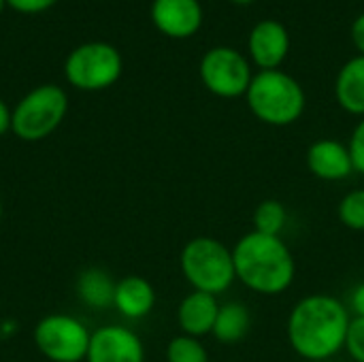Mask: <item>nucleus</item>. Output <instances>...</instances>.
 Wrapping results in <instances>:
<instances>
[{"label":"nucleus","instance_id":"f257e3e1","mask_svg":"<svg viewBox=\"0 0 364 362\" xmlns=\"http://www.w3.org/2000/svg\"><path fill=\"white\" fill-rule=\"evenodd\" d=\"M352 314L337 297L309 294L288 316L290 348L305 361L322 362L346 350Z\"/></svg>","mask_w":364,"mask_h":362},{"label":"nucleus","instance_id":"f03ea898","mask_svg":"<svg viewBox=\"0 0 364 362\" xmlns=\"http://www.w3.org/2000/svg\"><path fill=\"white\" fill-rule=\"evenodd\" d=\"M237 280L264 297L284 294L296 277V260L282 237L262 233L243 235L232 247Z\"/></svg>","mask_w":364,"mask_h":362},{"label":"nucleus","instance_id":"7ed1b4c3","mask_svg":"<svg viewBox=\"0 0 364 362\" xmlns=\"http://www.w3.org/2000/svg\"><path fill=\"white\" fill-rule=\"evenodd\" d=\"M245 100L256 119L277 128L299 122L307 105L303 85L282 68L258 70L252 77Z\"/></svg>","mask_w":364,"mask_h":362},{"label":"nucleus","instance_id":"20e7f679","mask_svg":"<svg viewBox=\"0 0 364 362\" xmlns=\"http://www.w3.org/2000/svg\"><path fill=\"white\" fill-rule=\"evenodd\" d=\"M179 267L194 290L213 297L226 292L237 280L232 250L215 237L190 239L181 250Z\"/></svg>","mask_w":364,"mask_h":362},{"label":"nucleus","instance_id":"39448f33","mask_svg":"<svg viewBox=\"0 0 364 362\" xmlns=\"http://www.w3.org/2000/svg\"><path fill=\"white\" fill-rule=\"evenodd\" d=\"M66 111L68 96L60 85H38L15 105L11 115V132L26 143L43 141L64 122Z\"/></svg>","mask_w":364,"mask_h":362},{"label":"nucleus","instance_id":"423d86ee","mask_svg":"<svg viewBox=\"0 0 364 362\" xmlns=\"http://www.w3.org/2000/svg\"><path fill=\"white\" fill-rule=\"evenodd\" d=\"M124 70L122 53L105 41L77 45L64 62L66 81L83 92H100L117 83Z\"/></svg>","mask_w":364,"mask_h":362},{"label":"nucleus","instance_id":"0eeeda50","mask_svg":"<svg viewBox=\"0 0 364 362\" xmlns=\"http://www.w3.org/2000/svg\"><path fill=\"white\" fill-rule=\"evenodd\" d=\"M92 333L81 320L66 314L45 316L34 326V344L51 362H81L87 356Z\"/></svg>","mask_w":364,"mask_h":362},{"label":"nucleus","instance_id":"6e6552de","mask_svg":"<svg viewBox=\"0 0 364 362\" xmlns=\"http://www.w3.org/2000/svg\"><path fill=\"white\" fill-rule=\"evenodd\" d=\"M200 81L218 98H241L252 83L250 60L235 47H213L200 58Z\"/></svg>","mask_w":364,"mask_h":362},{"label":"nucleus","instance_id":"1a4fd4ad","mask_svg":"<svg viewBox=\"0 0 364 362\" xmlns=\"http://www.w3.org/2000/svg\"><path fill=\"white\" fill-rule=\"evenodd\" d=\"M87 362H145V348L139 335L126 326H100L92 333Z\"/></svg>","mask_w":364,"mask_h":362},{"label":"nucleus","instance_id":"9d476101","mask_svg":"<svg viewBox=\"0 0 364 362\" xmlns=\"http://www.w3.org/2000/svg\"><path fill=\"white\" fill-rule=\"evenodd\" d=\"M247 53L250 62H254L260 70L282 68L284 60L290 53V32L277 19L258 21L247 36Z\"/></svg>","mask_w":364,"mask_h":362},{"label":"nucleus","instance_id":"9b49d317","mask_svg":"<svg viewBox=\"0 0 364 362\" xmlns=\"http://www.w3.org/2000/svg\"><path fill=\"white\" fill-rule=\"evenodd\" d=\"M149 15L158 32L177 41L194 36L203 26L198 0H154Z\"/></svg>","mask_w":364,"mask_h":362},{"label":"nucleus","instance_id":"f8f14e48","mask_svg":"<svg viewBox=\"0 0 364 362\" xmlns=\"http://www.w3.org/2000/svg\"><path fill=\"white\" fill-rule=\"evenodd\" d=\"M305 160L309 173L322 181H343L354 173L350 149L337 139H320L311 143Z\"/></svg>","mask_w":364,"mask_h":362},{"label":"nucleus","instance_id":"ddd939ff","mask_svg":"<svg viewBox=\"0 0 364 362\" xmlns=\"http://www.w3.org/2000/svg\"><path fill=\"white\" fill-rule=\"evenodd\" d=\"M218 312H220L218 297L194 290L177 307L179 329L183 331V335H190V337L200 339V337L213 333Z\"/></svg>","mask_w":364,"mask_h":362},{"label":"nucleus","instance_id":"4468645a","mask_svg":"<svg viewBox=\"0 0 364 362\" xmlns=\"http://www.w3.org/2000/svg\"><path fill=\"white\" fill-rule=\"evenodd\" d=\"M156 305L154 286L141 275H126L115 286L113 307L130 320H141L151 314Z\"/></svg>","mask_w":364,"mask_h":362},{"label":"nucleus","instance_id":"2eb2a0df","mask_svg":"<svg viewBox=\"0 0 364 362\" xmlns=\"http://www.w3.org/2000/svg\"><path fill=\"white\" fill-rule=\"evenodd\" d=\"M335 98L346 113L364 117V55H356L341 66L335 79Z\"/></svg>","mask_w":364,"mask_h":362},{"label":"nucleus","instance_id":"dca6fc26","mask_svg":"<svg viewBox=\"0 0 364 362\" xmlns=\"http://www.w3.org/2000/svg\"><path fill=\"white\" fill-rule=\"evenodd\" d=\"M115 282L102 269H87L77 280V297L92 309H105L113 305Z\"/></svg>","mask_w":364,"mask_h":362},{"label":"nucleus","instance_id":"f3484780","mask_svg":"<svg viewBox=\"0 0 364 362\" xmlns=\"http://www.w3.org/2000/svg\"><path fill=\"white\" fill-rule=\"evenodd\" d=\"M250 324H252V318H250L247 307L243 303L232 301V303L220 305V312H218L215 326H213L211 335L224 346H235L247 335Z\"/></svg>","mask_w":364,"mask_h":362},{"label":"nucleus","instance_id":"a211bd4d","mask_svg":"<svg viewBox=\"0 0 364 362\" xmlns=\"http://www.w3.org/2000/svg\"><path fill=\"white\" fill-rule=\"evenodd\" d=\"M286 222H288V211L275 198L262 201L254 211V230L256 233L279 237L282 230L286 228Z\"/></svg>","mask_w":364,"mask_h":362},{"label":"nucleus","instance_id":"6ab92c4d","mask_svg":"<svg viewBox=\"0 0 364 362\" xmlns=\"http://www.w3.org/2000/svg\"><path fill=\"white\" fill-rule=\"evenodd\" d=\"M166 362H209V354L196 337L179 335L166 348Z\"/></svg>","mask_w":364,"mask_h":362},{"label":"nucleus","instance_id":"aec40b11","mask_svg":"<svg viewBox=\"0 0 364 362\" xmlns=\"http://www.w3.org/2000/svg\"><path fill=\"white\" fill-rule=\"evenodd\" d=\"M339 222L356 233H364V190L348 192L337 207Z\"/></svg>","mask_w":364,"mask_h":362},{"label":"nucleus","instance_id":"412c9836","mask_svg":"<svg viewBox=\"0 0 364 362\" xmlns=\"http://www.w3.org/2000/svg\"><path fill=\"white\" fill-rule=\"evenodd\" d=\"M346 350L354 362H364V318H352L348 329Z\"/></svg>","mask_w":364,"mask_h":362},{"label":"nucleus","instance_id":"4be33fe9","mask_svg":"<svg viewBox=\"0 0 364 362\" xmlns=\"http://www.w3.org/2000/svg\"><path fill=\"white\" fill-rule=\"evenodd\" d=\"M350 156H352V164H354V173L364 175V117L356 124L350 143H348Z\"/></svg>","mask_w":364,"mask_h":362},{"label":"nucleus","instance_id":"5701e85b","mask_svg":"<svg viewBox=\"0 0 364 362\" xmlns=\"http://www.w3.org/2000/svg\"><path fill=\"white\" fill-rule=\"evenodd\" d=\"M58 0H6V4L11 9H15L17 13H23V15H36V13H43L47 9H51Z\"/></svg>","mask_w":364,"mask_h":362},{"label":"nucleus","instance_id":"b1692460","mask_svg":"<svg viewBox=\"0 0 364 362\" xmlns=\"http://www.w3.org/2000/svg\"><path fill=\"white\" fill-rule=\"evenodd\" d=\"M348 309H350L352 318H364V282L352 290Z\"/></svg>","mask_w":364,"mask_h":362},{"label":"nucleus","instance_id":"393cba45","mask_svg":"<svg viewBox=\"0 0 364 362\" xmlns=\"http://www.w3.org/2000/svg\"><path fill=\"white\" fill-rule=\"evenodd\" d=\"M352 43L358 49V55H364V13H360L352 23Z\"/></svg>","mask_w":364,"mask_h":362},{"label":"nucleus","instance_id":"a878e982","mask_svg":"<svg viewBox=\"0 0 364 362\" xmlns=\"http://www.w3.org/2000/svg\"><path fill=\"white\" fill-rule=\"evenodd\" d=\"M11 115H13V111L6 107V102L0 98V137L4 134V132H9L11 130Z\"/></svg>","mask_w":364,"mask_h":362},{"label":"nucleus","instance_id":"bb28decb","mask_svg":"<svg viewBox=\"0 0 364 362\" xmlns=\"http://www.w3.org/2000/svg\"><path fill=\"white\" fill-rule=\"evenodd\" d=\"M230 2H235V4H252L256 0H230Z\"/></svg>","mask_w":364,"mask_h":362},{"label":"nucleus","instance_id":"cd10ccee","mask_svg":"<svg viewBox=\"0 0 364 362\" xmlns=\"http://www.w3.org/2000/svg\"><path fill=\"white\" fill-rule=\"evenodd\" d=\"M4 6H6V0H0V15H2V11H4Z\"/></svg>","mask_w":364,"mask_h":362},{"label":"nucleus","instance_id":"c85d7f7f","mask_svg":"<svg viewBox=\"0 0 364 362\" xmlns=\"http://www.w3.org/2000/svg\"><path fill=\"white\" fill-rule=\"evenodd\" d=\"M0 222H2V201H0Z\"/></svg>","mask_w":364,"mask_h":362}]
</instances>
